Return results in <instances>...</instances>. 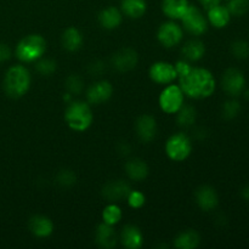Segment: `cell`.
I'll return each mask as SVG.
<instances>
[{
  "instance_id": "cell-1",
  "label": "cell",
  "mask_w": 249,
  "mask_h": 249,
  "mask_svg": "<svg viewBox=\"0 0 249 249\" xmlns=\"http://www.w3.org/2000/svg\"><path fill=\"white\" fill-rule=\"evenodd\" d=\"M179 87L189 97L201 100L212 96L215 91L216 83L213 73L206 68L192 67L186 60L178 61L175 65Z\"/></svg>"
},
{
  "instance_id": "cell-2",
  "label": "cell",
  "mask_w": 249,
  "mask_h": 249,
  "mask_svg": "<svg viewBox=\"0 0 249 249\" xmlns=\"http://www.w3.org/2000/svg\"><path fill=\"white\" fill-rule=\"evenodd\" d=\"M31 73L24 66L15 65L6 71L2 82L4 91L11 99L24 96L31 87Z\"/></svg>"
},
{
  "instance_id": "cell-3",
  "label": "cell",
  "mask_w": 249,
  "mask_h": 249,
  "mask_svg": "<svg viewBox=\"0 0 249 249\" xmlns=\"http://www.w3.org/2000/svg\"><path fill=\"white\" fill-rule=\"evenodd\" d=\"M92 111L89 102L72 101L65 112L67 125L74 131H85L92 123Z\"/></svg>"
},
{
  "instance_id": "cell-4",
  "label": "cell",
  "mask_w": 249,
  "mask_h": 249,
  "mask_svg": "<svg viewBox=\"0 0 249 249\" xmlns=\"http://www.w3.org/2000/svg\"><path fill=\"white\" fill-rule=\"evenodd\" d=\"M46 51V40L39 34H29L18 41L16 56L22 62H36Z\"/></svg>"
},
{
  "instance_id": "cell-5",
  "label": "cell",
  "mask_w": 249,
  "mask_h": 249,
  "mask_svg": "<svg viewBox=\"0 0 249 249\" xmlns=\"http://www.w3.org/2000/svg\"><path fill=\"white\" fill-rule=\"evenodd\" d=\"M167 156L174 162H182L192 152L191 139L184 133H178L170 136L165 143Z\"/></svg>"
},
{
  "instance_id": "cell-6",
  "label": "cell",
  "mask_w": 249,
  "mask_h": 249,
  "mask_svg": "<svg viewBox=\"0 0 249 249\" xmlns=\"http://www.w3.org/2000/svg\"><path fill=\"white\" fill-rule=\"evenodd\" d=\"M180 19L182 21L185 29L194 36H202L208 29V19L202 14L201 10L195 5H189Z\"/></svg>"
},
{
  "instance_id": "cell-7",
  "label": "cell",
  "mask_w": 249,
  "mask_h": 249,
  "mask_svg": "<svg viewBox=\"0 0 249 249\" xmlns=\"http://www.w3.org/2000/svg\"><path fill=\"white\" fill-rule=\"evenodd\" d=\"M160 107L168 114L177 113L184 105V91L179 85H168L160 95Z\"/></svg>"
},
{
  "instance_id": "cell-8",
  "label": "cell",
  "mask_w": 249,
  "mask_h": 249,
  "mask_svg": "<svg viewBox=\"0 0 249 249\" xmlns=\"http://www.w3.org/2000/svg\"><path fill=\"white\" fill-rule=\"evenodd\" d=\"M221 85L229 96L238 97L246 89V77L238 68H228L223 74Z\"/></svg>"
},
{
  "instance_id": "cell-9",
  "label": "cell",
  "mask_w": 249,
  "mask_h": 249,
  "mask_svg": "<svg viewBox=\"0 0 249 249\" xmlns=\"http://www.w3.org/2000/svg\"><path fill=\"white\" fill-rule=\"evenodd\" d=\"M182 29L175 22H165L160 24L157 32L158 41L162 44L164 48H174L180 41L182 40Z\"/></svg>"
},
{
  "instance_id": "cell-10",
  "label": "cell",
  "mask_w": 249,
  "mask_h": 249,
  "mask_svg": "<svg viewBox=\"0 0 249 249\" xmlns=\"http://www.w3.org/2000/svg\"><path fill=\"white\" fill-rule=\"evenodd\" d=\"M138 53L131 48H123L121 50L117 51L113 56H112V66L116 68L118 72L125 73L129 71L134 70L138 65Z\"/></svg>"
},
{
  "instance_id": "cell-11",
  "label": "cell",
  "mask_w": 249,
  "mask_h": 249,
  "mask_svg": "<svg viewBox=\"0 0 249 249\" xmlns=\"http://www.w3.org/2000/svg\"><path fill=\"white\" fill-rule=\"evenodd\" d=\"M148 74L151 79L157 84H170L178 77L175 66L165 61H158L153 63L150 67Z\"/></svg>"
},
{
  "instance_id": "cell-12",
  "label": "cell",
  "mask_w": 249,
  "mask_h": 249,
  "mask_svg": "<svg viewBox=\"0 0 249 249\" xmlns=\"http://www.w3.org/2000/svg\"><path fill=\"white\" fill-rule=\"evenodd\" d=\"M131 191L130 185L124 180H114L109 181L102 187V196L111 203L121 202L128 198Z\"/></svg>"
},
{
  "instance_id": "cell-13",
  "label": "cell",
  "mask_w": 249,
  "mask_h": 249,
  "mask_svg": "<svg viewBox=\"0 0 249 249\" xmlns=\"http://www.w3.org/2000/svg\"><path fill=\"white\" fill-rule=\"evenodd\" d=\"M113 94V87L108 80H100L87 90V100L91 105H101L108 101Z\"/></svg>"
},
{
  "instance_id": "cell-14",
  "label": "cell",
  "mask_w": 249,
  "mask_h": 249,
  "mask_svg": "<svg viewBox=\"0 0 249 249\" xmlns=\"http://www.w3.org/2000/svg\"><path fill=\"white\" fill-rule=\"evenodd\" d=\"M195 198H196L197 206L204 212L213 211L219 204L218 192L209 185H203V186L198 187L195 194Z\"/></svg>"
},
{
  "instance_id": "cell-15",
  "label": "cell",
  "mask_w": 249,
  "mask_h": 249,
  "mask_svg": "<svg viewBox=\"0 0 249 249\" xmlns=\"http://www.w3.org/2000/svg\"><path fill=\"white\" fill-rule=\"evenodd\" d=\"M136 135L142 142H150L157 134V123L156 119L150 114H142L135 123Z\"/></svg>"
},
{
  "instance_id": "cell-16",
  "label": "cell",
  "mask_w": 249,
  "mask_h": 249,
  "mask_svg": "<svg viewBox=\"0 0 249 249\" xmlns=\"http://www.w3.org/2000/svg\"><path fill=\"white\" fill-rule=\"evenodd\" d=\"M122 245L128 249H139L143 243V236L136 225H125L121 232Z\"/></svg>"
},
{
  "instance_id": "cell-17",
  "label": "cell",
  "mask_w": 249,
  "mask_h": 249,
  "mask_svg": "<svg viewBox=\"0 0 249 249\" xmlns=\"http://www.w3.org/2000/svg\"><path fill=\"white\" fill-rule=\"evenodd\" d=\"M95 241L97 246L105 249H112L117 245V233L113 226L106 223H102L97 226L95 232Z\"/></svg>"
},
{
  "instance_id": "cell-18",
  "label": "cell",
  "mask_w": 249,
  "mask_h": 249,
  "mask_svg": "<svg viewBox=\"0 0 249 249\" xmlns=\"http://www.w3.org/2000/svg\"><path fill=\"white\" fill-rule=\"evenodd\" d=\"M28 228L36 237L46 238L53 233V224L48 216L34 215L29 220Z\"/></svg>"
},
{
  "instance_id": "cell-19",
  "label": "cell",
  "mask_w": 249,
  "mask_h": 249,
  "mask_svg": "<svg viewBox=\"0 0 249 249\" xmlns=\"http://www.w3.org/2000/svg\"><path fill=\"white\" fill-rule=\"evenodd\" d=\"M207 19L215 28H225L231 19V14L225 5L218 4L207 10Z\"/></svg>"
},
{
  "instance_id": "cell-20",
  "label": "cell",
  "mask_w": 249,
  "mask_h": 249,
  "mask_svg": "<svg viewBox=\"0 0 249 249\" xmlns=\"http://www.w3.org/2000/svg\"><path fill=\"white\" fill-rule=\"evenodd\" d=\"M122 21H123V15H122L121 10L114 6L106 7V9L101 10L99 14V23L105 29L112 31V29L118 28Z\"/></svg>"
},
{
  "instance_id": "cell-21",
  "label": "cell",
  "mask_w": 249,
  "mask_h": 249,
  "mask_svg": "<svg viewBox=\"0 0 249 249\" xmlns=\"http://www.w3.org/2000/svg\"><path fill=\"white\" fill-rule=\"evenodd\" d=\"M189 5V0H162V11L169 18L180 19Z\"/></svg>"
},
{
  "instance_id": "cell-22",
  "label": "cell",
  "mask_w": 249,
  "mask_h": 249,
  "mask_svg": "<svg viewBox=\"0 0 249 249\" xmlns=\"http://www.w3.org/2000/svg\"><path fill=\"white\" fill-rule=\"evenodd\" d=\"M62 46L68 51H77L83 45V34L75 27H68L61 36Z\"/></svg>"
},
{
  "instance_id": "cell-23",
  "label": "cell",
  "mask_w": 249,
  "mask_h": 249,
  "mask_svg": "<svg viewBox=\"0 0 249 249\" xmlns=\"http://www.w3.org/2000/svg\"><path fill=\"white\" fill-rule=\"evenodd\" d=\"M125 172L131 180L141 181L148 175V165L140 158H131L125 163Z\"/></svg>"
},
{
  "instance_id": "cell-24",
  "label": "cell",
  "mask_w": 249,
  "mask_h": 249,
  "mask_svg": "<svg viewBox=\"0 0 249 249\" xmlns=\"http://www.w3.org/2000/svg\"><path fill=\"white\" fill-rule=\"evenodd\" d=\"M184 58L189 62H196L199 61L206 53V46H204L203 41L198 40V39H192V40L187 41L184 45L181 50Z\"/></svg>"
},
{
  "instance_id": "cell-25",
  "label": "cell",
  "mask_w": 249,
  "mask_h": 249,
  "mask_svg": "<svg viewBox=\"0 0 249 249\" xmlns=\"http://www.w3.org/2000/svg\"><path fill=\"white\" fill-rule=\"evenodd\" d=\"M121 9L125 16L130 18H140L147 10L146 0H122Z\"/></svg>"
},
{
  "instance_id": "cell-26",
  "label": "cell",
  "mask_w": 249,
  "mask_h": 249,
  "mask_svg": "<svg viewBox=\"0 0 249 249\" xmlns=\"http://www.w3.org/2000/svg\"><path fill=\"white\" fill-rule=\"evenodd\" d=\"M201 243V236L195 230H187L175 237L174 246L178 249H195Z\"/></svg>"
},
{
  "instance_id": "cell-27",
  "label": "cell",
  "mask_w": 249,
  "mask_h": 249,
  "mask_svg": "<svg viewBox=\"0 0 249 249\" xmlns=\"http://www.w3.org/2000/svg\"><path fill=\"white\" fill-rule=\"evenodd\" d=\"M178 125L181 128H191L197 118V112L191 105H182L181 108L177 112Z\"/></svg>"
},
{
  "instance_id": "cell-28",
  "label": "cell",
  "mask_w": 249,
  "mask_h": 249,
  "mask_svg": "<svg viewBox=\"0 0 249 249\" xmlns=\"http://www.w3.org/2000/svg\"><path fill=\"white\" fill-rule=\"evenodd\" d=\"M241 108L242 107H241L240 101L236 100V97H232V99L224 102L223 107H221V116L226 121H232L240 114Z\"/></svg>"
},
{
  "instance_id": "cell-29",
  "label": "cell",
  "mask_w": 249,
  "mask_h": 249,
  "mask_svg": "<svg viewBox=\"0 0 249 249\" xmlns=\"http://www.w3.org/2000/svg\"><path fill=\"white\" fill-rule=\"evenodd\" d=\"M102 219H104V223L108 224V225H116L122 219L121 208L114 203L108 204L107 207H105L104 212H102Z\"/></svg>"
},
{
  "instance_id": "cell-30",
  "label": "cell",
  "mask_w": 249,
  "mask_h": 249,
  "mask_svg": "<svg viewBox=\"0 0 249 249\" xmlns=\"http://www.w3.org/2000/svg\"><path fill=\"white\" fill-rule=\"evenodd\" d=\"M225 6L231 16L242 17L249 11V0H228Z\"/></svg>"
},
{
  "instance_id": "cell-31",
  "label": "cell",
  "mask_w": 249,
  "mask_h": 249,
  "mask_svg": "<svg viewBox=\"0 0 249 249\" xmlns=\"http://www.w3.org/2000/svg\"><path fill=\"white\" fill-rule=\"evenodd\" d=\"M66 89L68 90L71 95H79L82 94L84 90V82L82 78L77 74H71L70 77L66 79Z\"/></svg>"
},
{
  "instance_id": "cell-32",
  "label": "cell",
  "mask_w": 249,
  "mask_h": 249,
  "mask_svg": "<svg viewBox=\"0 0 249 249\" xmlns=\"http://www.w3.org/2000/svg\"><path fill=\"white\" fill-rule=\"evenodd\" d=\"M231 53L233 57L238 60H246L249 57V44L246 40L238 39L231 44Z\"/></svg>"
},
{
  "instance_id": "cell-33",
  "label": "cell",
  "mask_w": 249,
  "mask_h": 249,
  "mask_svg": "<svg viewBox=\"0 0 249 249\" xmlns=\"http://www.w3.org/2000/svg\"><path fill=\"white\" fill-rule=\"evenodd\" d=\"M56 68H57V63L51 58H39L36 63V70L41 75H51L55 72Z\"/></svg>"
},
{
  "instance_id": "cell-34",
  "label": "cell",
  "mask_w": 249,
  "mask_h": 249,
  "mask_svg": "<svg viewBox=\"0 0 249 249\" xmlns=\"http://www.w3.org/2000/svg\"><path fill=\"white\" fill-rule=\"evenodd\" d=\"M56 181L62 187H71L77 182V177L71 169H62L56 175Z\"/></svg>"
},
{
  "instance_id": "cell-35",
  "label": "cell",
  "mask_w": 249,
  "mask_h": 249,
  "mask_svg": "<svg viewBox=\"0 0 249 249\" xmlns=\"http://www.w3.org/2000/svg\"><path fill=\"white\" fill-rule=\"evenodd\" d=\"M126 199H128V203L131 208L138 209V208H141V207L145 204L146 198H145V195H143L142 192L133 191V190H131L130 194H129L128 198Z\"/></svg>"
},
{
  "instance_id": "cell-36",
  "label": "cell",
  "mask_w": 249,
  "mask_h": 249,
  "mask_svg": "<svg viewBox=\"0 0 249 249\" xmlns=\"http://www.w3.org/2000/svg\"><path fill=\"white\" fill-rule=\"evenodd\" d=\"M105 71H106V63L101 60L92 61L91 63H89V67H88V72L91 75H95V77L102 75Z\"/></svg>"
},
{
  "instance_id": "cell-37",
  "label": "cell",
  "mask_w": 249,
  "mask_h": 249,
  "mask_svg": "<svg viewBox=\"0 0 249 249\" xmlns=\"http://www.w3.org/2000/svg\"><path fill=\"white\" fill-rule=\"evenodd\" d=\"M11 57V50L4 43H0V62H5Z\"/></svg>"
},
{
  "instance_id": "cell-38",
  "label": "cell",
  "mask_w": 249,
  "mask_h": 249,
  "mask_svg": "<svg viewBox=\"0 0 249 249\" xmlns=\"http://www.w3.org/2000/svg\"><path fill=\"white\" fill-rule=\"evenodd\" d=\"M198 1L201 2V5L204 7V9L208 10V9H211V7L215 6V5L221 4V1H223V0H198Z\"/></svg>"
},
{
  "instance_id": "cell-39",
  "label": "cell",
  "mask_w": 249,
  "mask_h": 249,
  "mask_svg": "<svg viewBox=\"0 0 249 249\" xmlns=\"http://www.w3.org/2000/svg\"><path fill=\"white\" fill-rule=\"evenodd\" d=\"M241 197H242L245 201L249 202V184L246 185L245 187H242V190H241Z\"/></svg>"
},
{
  "instance_id": "cell-40",
  "label": "cell",
  "mask_w": 249,
  "mask_h": 249,
  "mask_svg": "<svg viewBox=\"0 0 249 249\" xmlns=\"http://www.w3.org/2000/svg\"><path fill=\"white\" fill-rule=\"evenodd\" d=\"M121 146H122V148H119V152H121L122 155L126 156V155H128L129 152H130V147H129V146H128V143H126V142L122 143Z\"/></svg>"
}]
</instances>
